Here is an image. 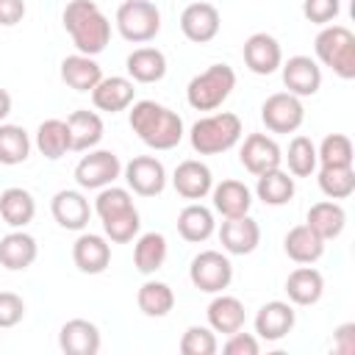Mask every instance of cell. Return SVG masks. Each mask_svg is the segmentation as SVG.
I'll return each instance as SVG.
<instances>
[{
	"label": "cell",
	"mask_w": 355,
	"mask_h": 355,
	"mask_svg": "<svg viewBox=\"0 0 355 355\" xmlns=\"http://www.w3.org/2000/svg\"><path fill=\"white\" fill-rule=\"evenodd\" d=\"M128 122L150 150H172L183 139V119L155 100H136L130 105Z\"/></svg>",
	"instance_id": "6da1fadb"
},
{
	"label": "cell",
	"mask_w": 355,
	"mask_h": 355,
	"mask_svg": "<svg viewBox=\"0 0 355 355\" xmlns=\"http://www.w3.org/2000/svg\"><path fill=\"white\" fill-rule=\"evenodd\" d=\"M64 31L83 55H100L111 39V22L94 0H69L64 14Z\"/></svg>",
	"instance_id": "7a4b0ae2"
},
{
	"label": "cell",
	"mask_w": 355,
	"mask_h": 355,
	"mask_svg": "<svg viewBox=\"0 0 355 355\" xmlns=\"http://www.w3.org/2000/svg\"><path fill=\"white\" fill-rule=\"evenodd\" d=\"M241 139V119L233 111H216L197 119L189 130L191 150L200 155H219L236 147Z\"/></svg>",
	"instance_id": "3957f363"
},
{
	"label": "cell",
	"mask_w": 355,
	"mask_h": 355,
	"mask_svg": "<svg viewBox=\"0 0 355 355\" xmlns=\"http://www.w3.org/2000/svg\"><path fill=\"white\" fill-rule=\"evenodd\" d=\"M313 50L316 58L330 67L338 78H355V33L347 25H324L313 39Z\"/></svg>",
	"instance_id": "277c9868"
},
{
	"label": "cell",
	"mask_w": 355,
	"mask_h": 355,
	"mask_svg": "<svg viewBox=\"0 0 355 355\" xmlns=\"http://www.w3.org/2000/svg\"><path fill=\"white\" fill-rule=\"evenodd\" d=\"M236 89V72L230 64H211L194 75L186 86V100L194 111H216Z\"/></svg>",
	"instance_id": "5b68a950"
},
{
	"label": "cell",
	"mask_w": 355,
	"mask_h": 355,
	"mask_svg": "<svg viewBox=\"0 0 355 355\" xmlns=\"http://www.w3.org/2000/svg\"><path fill=\"white\" fill-rule=\"evenodd\" d=\"M116 31L125 42L144 44L158 36L161 31V11L150 0H125L116 8Z\"/></svg>",
	"instance_id": "8992f818"
},
{
	"label": "cell",
	"mask_w": 355,
	"mask_h": 355,
	"mask_svg": "<svg viewBox=\"0 0 355 355\" xmlns=\"http://www.w3.org/2000/svg\"><path fill=\"white\" fill-rule=\"evenodd\" d=\"M189 280H191L194 288H200L205 294H219L233 280V263L219 250H202V252H197L191 258Z\"/></svg>",
	"instance_id": "52a82bcc"
},
{
	"label": "cell",
	"mask_w": 355,
	"mask_h": 355,
	"mask_svg": "<svg viewBox=\"0 0 355 355\" xmlns=\"http://www.w3.org/2000/svg\"><path fill=\"white\" fill-rule=\"evenodd\" d=\"M261 119H263L266 130H272V133H294V130H300V125L305 122L302 97H297L291 92L269 94L263 100V105H261Z\"/></svg>",
	"instance_id": "ba28073f"
},
{
	"label": "cell",
	"mask_w": 355,
	"mask_h": 355,
	"mask_svg": "<svg viewBox=\"0 0 355 355\" xmlns=\"http://www.w3.org/2000/svg\"><path fill=\"white\" fill-rule=\"evenodd\" d=\"M119 175H122V164H119L116 153H111V150H89V155H83L75 166L78 186L89 189V191H100V189L111 186Z\"/></svg>",
	"instance_id": "9c48e42d"
},
{
	"label": "cell",
	"mask_w": 355,
	"mask_h": 355,
	"mask_svg": "<svg viewBox=\"0 0 355 355\" xmlns=\"http://www.w3.org/2000/svg\"><path fill=\"white\" fill-rule=\"evenodd\" d=\"M125 183L139 197H155L166 189V169L155 155H136L122 166Z\"/></svg>",
	"instance_id": "30bf717a"
},
{
	"label": "cell",
	"mask_w": 355,
	"mask_h": 355,
	"mask_svg": "<svg viewBox=\"0 0 355 355\" xmlns=\"http://www.w3.org/2000/svg\"><path fill=\"white\" fill-rule=\"evenodd\" d=\"M239 161L250 175H263L269 169H277L283 164V150L280 144L266 136V133H250L239 150Z\"/></svg>",
	"instance_id": "8fae6325"
},
{
	"label": "cell",
	"mask_w": 355,
	"mask_h": 355,
	"mask_svg": "<svg viewBox=\"0 0 355 355\" xmlns=\"http://www.w3.org/2000/svg\"><path fill=\"white\" fill-rule=\"evenodd\" d=\"M222 28V17H219V8L211 6V3H189L180 14V31L189 42L194 44H205L211 39H216Z\"/></svg>",
	"instance_id": "7c38bea8"
},
{
	"label": "cell",
	"mask_w": 355,
	"mask_h": 355,
	"mask_svg": "<svg viewBox=\"0 0 355 355\" xmlns=\"http://www.w3.org/2000/svg\"><path fill=\"white\" fill-rule=\"evenodd\" d=\"M241 55H244V64L250 72L255 75H272L280 69L283 64V50H280V42L272 36V33H252L247 36L244 47H241Z\"/></svg>",
	"instance_id": "4fadbf2b"
},
{
	"label": "cell",
	"mask_w": 355,
	"mask_h": 355,
	"mask_svg": "<svg viewBox=\"0 0 355 355\" xmlns=\"http://www.w3.org/2000/svg\"><path fill=\"white\" fill-rule=\"evenodd\" d=\"M286 92L297 97H313L322 89V67L311 55H291L280 64Z\"/></svg>",
	"instance_id": "5bb4252c"
},
{
	"label": "cell",
	"mask_w": 355,
	"mask_h": 355,
	"mask_svg": "<svg viewBox=\"0 0 355 355\" xmlns=\"http://www.w3.org/2000/svg\"><path fill=\"white\" fill-rule=\"evenodd\" d=\"M172 186H175V191H178L183 200L197 202V200H202V197L211 194V189H214V175H211L208 164H202V161H197V158H186V161H180V164L175 166V172H172Z\"/></svg>",
	"instance_id": "9a60e30c"
},
{
	"label": "cell",
	"mask_w": 355,
	"mask_h": 355,
	"mask_svg": "<svg viewBox=\"0 0 355 355\" xmlns=\"http://www.w3.org/2000/svg\"><path fill=\"white\" fill-rule=\"evenodd\" d=\"M219 241H222V250L230 255H250L261 244V225L250 214L230 216L219 227Z\"/></svg>",
	"instance_id": "2e32d148"
},
{
	"label": "cell",
	"mask_w": 355,
	"mask_h": 355,
	"mask_svg": "<svg viewBox=\"0 0 355 355\" xmlns=\"http://www.w3.org/2000/svg\"><path fill=\"white\" fill-rule=\"evenodd\" d=\"M294 322H297V313L291 302H283V300L263 302L255 313V336L261 341H280L294 330Z\"/></svg>",
	"instance_id": "e0dca14e"
},
{
	"label": "cell",
	"mask_w": 355,
	"mask_h": 355,
	"mask_svg": "<svg viewBox=\"0 0 355 355\" xmlns=\"http://www.w3.org/2000/svg\"><path fill=\"white\" fill-rule=\"evenodd\" d=\"M50 211H53V219L64 230H83L89 225V216H92V205L83 197V191H78V189L55 191L50 200Z\"/></svg>",
	"instance_id": "ac0fdd59"
},
{
	"label": "cell",
	"mask_w": 355,
	"mask_h": 355,
	"mask_svg": "<svg viewBox=\"0 0 355 355\" xmlns=\"http://www.w3.org/2000/svg\"><path fill=\"white\" fill-rule=\"evenodd\" d=\"M72 261L83 275H100L111 263V241L100 233H80L72 244Z\"/></svg>",
	"instance_id": "d6986e66"
},
{
	"label": "cell",
	"mask_w": 355,
	"mask_h": 355,
	"mask_svg": "<svg viewBox=\"0 0 355 355\" xmlns=\"http://www.w3.org/2000/svg\"><path fill=\"white\" fill-rule=\"evenodd\" d=\"M100 344V327L89 319H69L58 330V347L67 355H97Z\"/></svg>",
	"instance_id": "ffe728a7"
},
{
	"label": "cell",
	"mask_w": 355,
	"mask_h": 355,
	"mask_svg": "<svg viewBox=\"0 0 355 355\" xmlns=\"http://www.w3.org/2000/svg\"><path fill=\"white\" fill-rule=\"evenodd\" d=\"M133 97H136V89H133V80L130 78H122V75H111V78H103L94 89H92V103L97 111H105V114H116V111H125L133 105Z\"/></svg>",
	"instance_id": "44dd1931"
},
{
	"label": "cell",
	"mask_w": 355,
	"mask_h": 355,
	"mask_svg": "<svg viewBox=\"0 0 355 355\" xmlns=\"http://www.w3.org/2000/svg\"><path fill=\"white\" fill-rule=\"evenodd\" d=\"M39 255V244L31 233H25L22 227L19 230H11L0 239V266L8 269V272H22L28 269Z\"/></svg>",
	"instance_id": "7402d4cb"
},
{
	"label": "cell",
	"mask_w": 355,
	"mask_h": 355,
	"mask_svg": "<svg viewBox=\"0 0 355 355\" xmlns=\"http://www.w3.org/2000/svg\"><path fill=\"white\" fill-rule=\"evenodd\" d=\"M286 294H288V302H294V305H316L324 294L322 272L313 269L311 263H300L286 277Z\"/></svg>",
	"instance_id": "603a6c76"
},
{
	"label": "cell",
	"mask_w": 355,
	"mask_h": 355,
	"mask_svg": "<svg viewBox=\"0 0 355 355\" xmlns=\"http://www.w3.org/2000/svg\"><path fill=\"white\" fill-rule=\"evenodd\" d=\"M205 313H208V327L214 333H225V336L241 330L244 322H247L244 302L239 297H230V294H222V291L208 302V311Z\"/></svg>",
	"instance_id": "cb8c5ba5"
},
{
	"label": "cell",
	"mask_w": 355,
	"mask_h": 355,
	"mask_svg": "<svg viewBox=\"0 0 355 355\" xmlns=\"http://www.w3.org/2000/svg\"><path fill=\"white\" fill-rule=\"evenodd\" d=\"M67 128H69V144H72L75 153L94 150L100 144V139H103V130H105L100 114L97 111H86V108L72 111L67 116Z\"/></svg>",
	"instance_id": "d4e9b609"
},
{
	"label": "cell",
	"mask_w": 355,
	"mask_h": 355,
	"mask_svg": "<svg viewBox=\"0 0 355 355\" xmlns=\"http://www.w3.org/2000/svg\"><path fill=\"white\" fill-rule=\"evenodd\" d=\"M305 225L324 241L330 239H338L347 227V211L336 202V200H322V202H313L308 208V216H305Z\"/></svg>",
	"instance_id": "484cf974"
},
{
	"label": "cell",
	"mask_w": 355,
	"mask_h": 355,
	"mask_svg": "<svg viewBox=\"0 0 355 355\" xmlns=\"http://www.w3.org/2000/svg\"><path fill=\"white\" fill-rule=\"evenodd\" d=\"M61 80L75 92H92L103 80V69L94 61V55L75 53L61 61Z\"/></svg>",
	"instance_id": "4316f807"
},
{
	"label": "cell",
	"mask_w": 355,
	"mask_h": 355,
	"mask_svg": "<svg viewBox=\"0 0 355 355\" xmlns=\"http://www.w3.org/2000/svg\"><path fill=\"white\" fill-rule=\"evenodd\" d=\"M211 197H214V208H216L225 219H230V216H244V214H250V208H252V191H250L241 180H233V178L216 183V186L211 189Z\"/></svg>",
	"instance_id": "83f0119b"
},
{
	"label": "cell",
	"mask_w": 355,
	"mask_h": 355,
	"mask_svg": "<svg viewBox=\"0 0 355 355\" xmlns=\"http://www.w3.org/2000/svg\"><path fill=\"white\" fill-rule=\"evenodd\" d=\"M216 230V219L214 211L205 208L202 202H189L180 214H178V233L183 241L189 244H200L205 239H211Z\"/></svg>",
	"instance_id": "f1b7e54d"
},
{
	"label": "cell",
	"mask_w": 355,
	"mask_h": 355,
	"mask_svg": "<svg viewBox=\"0 0 355 355\" xmlns=\"http://www.w3.org/2000/svg\"><path fill=\"white\" fill-rule=\"evenodd\" d=\"M33 216H36V200H33V194L28 189L11 186V189H6L0 194V219L8 227L19 230V227L31 225Z\"/></svg>",
	"instance_id": "f546056e"
},
{
	"label": "cell",
	"mask_w": 355,
	"mask_h": 355,
	"mask_svg": "<svg viewBox=\"0 0 355 355\" xmlns=\"http://www.w3.org/2000/svg\"><path fill=\"white\" fill-rule=\"evenodd\" d=\"M125 69L133 83H158L166 75V55L158 47H136L128 55Z\"/></svg>",
	"instance_id": "4dcf8cb0"
},
{
	"label": "cell",
	"mask_w": 355,
	"mask_h": 355,
	"mask_svg": "<svg viewBox=\"0 0 355 355\" xmlns=\"http://www.w3.org/2000/svg\"><path fill=\"white\" fill-rule=\"evenodd\" d=\"M324 244L308 225H294L283 239V250L294 263H316L324 255Z\"/></svg>",
	"instance_id": "1f68e13d"
},
{
	"label": "cell",
	"mask_w": 355,
	"mask_h": 355,
	"mask_svg": "<svg viewBox=\"0 0 355 355\" xmlns=\"http://www.w3.org/2000/svg\"><path fill=\"white\" fill-rule=\"evenodd\" d=\"M297 186H294V178L291 172H283L280 166L277 169H269L263 175H258V183H255V194L263 205H272V208H280L286 202H291Z\"/></svg>",
	"instance_id": "d6a6232c"
},
{
	"label": "cell",
	"mask_w": 355,
	"mask_h": 355,
	"mask_svg": "<svg viewBox=\"0 0 355 355\" xmlns=\"http://www.w3.org/2000/svg\"><path fill=\"white\" fill-rule=\"evenodd\" d=\"M166 252H169V247H166L164 233H155V230L153 233H141L136 239V244H133V266L141 275H153V272H158L164 266Z\"/></svg>",
	"instance_id": "836d02e7"
},
{
	"label": "cell",
	"mask_w": 355,
	"mask_h": 355,
	"mask_svg": "<svg viewBox=\"0 0 355 355\" xmlns=\"http://www.w3.org/2000/svg\"><path fill=\"white\" fill-rule=\"evenodd\" d=\"M36 147L44 158L55 161L61 155H67L72 150L69 144V128H67V119H44L39 128H36Z\"/></svg>",
	"instance_id": "e575fe53"
},
{
	"label": "cell",
	"mask_w": 355,
	"mask_h": 355,
	"mask_svg": "<svg viewBox=\"0 0 355 355\" xmlns=\"http://www.w3.org/2000/svg\"><path fill=\"white\" fill-rule=\"evenodd\" d=\"M136 305H139V311L144 316L161 319V316H166L175 308V291L166 283H161V280H147V283L139 286Z\"/></svg>",
	"instance_id": "d590c367"
},
{
	"label": "cell",
	"mask_w": 355,
	"mask_h": 355,
	"mask_svg": "<svg viewBox=\"0 0 355 355\" xmlns=\"http://www.w3.org/2000/svg\"><path fill=\"white\" fill-rule=\"evenodd\" d=\"M31 155V136L19 125L0 122V164L17 166L25 164Z\"/></svg>",
	"instance_id": "8d00e7d4"
},
{
	"label": "cell",
	"mask_w": 355,
	"mask_h": 355,
	"mask_svg": "<svg viewBox=\"0 0 355 355\" xmlns=\"http://www.w3.org/2000/svg\"><path fill=\"white\" fill-rule=\"evenodd\" d=\"M286 164H288V172L294 178H311L319 166V158H316V144L308 139V136H294L288 141V150H286Z\"/></svg>",
	"instance_id": "74e56055"
},
{
	"label": "cell",
	"mask_w": 355,
	"mask_h": 355,
	"mask_svg": "<svg viewBox=\"0 0 355 355\" xmlns=\"http://www.w3.org/2000/svg\"><path fill=\"white\" fill-rule=\"evenodd\" d=\"M319 189L330 200H347L355 191V169L352 166H319Z\"/></svg>",
	"instance_id": "f35d334b"
},
{
	"label": "cell",
	"mask_w": 355,
	"mask_h": 355,
	"mask_svg": "<svg viewBox=\"0 0 355 355\" xmlns=\"http://www.w3.org/2000/svg\"><path fill=\"white\" fill-rule=\"evenodd\" d=\"M316 158H319V166H352L355 161L352 139L347 133H327L316 147Z\"/></svg>",
	"instance_id": "ab89813d"
},
{
	"label": "cell",
	"mask_w": 355,
	"mask_h": 355,
	"mask_svg": "<svg viewBox=\"0 0 355 355\" xmlns=\"http://www.w3.org/2000/svg\"><path fill=\"white\" fill-rule=\"evenodd\" d=\"M103 222V236L114 244H128L139 236V227H141V219H139V211L136 205L122 211V214H114V216H105L100 219Z\"/></svg>",
	"instance_id": "60d3db41"
},
{
	"label": "cell",
	"mask_w": 355,
	"mask_h": 355,
	"mask_svg": "<svg viewBox=\"0 0 355 355\" xmlns=\"http://www.w3.org/2000/svg\"><path fill=\"white\" fill-rule=\"evenodd\" d=\"M216 349H219V341H216V333L211 327L191 324L180 336V352L183 355H214Z\"/></svg>",
	"instance_id": "b9f144b4"
},
{
	"label": "cell",
	"mask_w": 355,
	"mask_h": 355,
	"mask_svg": "<svg viewBox=\"0 0 355 355\" xmlns=\"http://www.w3.org/2000/svg\"><path fill=\"white\" fill-rule=\"evenodd\" d=\"M128 208H133V197H130L128 189H119V186L111 183V186H105V189L97 191L94 214H97L100 219L114 216V214H122V211H128Z\"/></svg>",
	"instance_id": "7bdbcfd3"
},
{
	"label": "cell",
	"mask_w": 355,
	"mask_h": 355,
	"mask_svg": "<svg viewBox=\"0 0 355 355\" xmlns=\"http://www.w3.org/2000/svg\"><path fill=\"white\" fill-rule=\"evenodd\" d=\"M341 14V0H302V17L313 25H330Z\"/></svg>",
	"instance_id": "ee69618b"
},
{
	"label": "cell",
	"mask_w": 355,
	"mask_h": 355,
	"mask_svg": "<svg viewBox=\"0 0 355 355\" xmlns=\"http://www.w3.org/2000/svg\"><path fill=\"white\" fill-rule=\"evenodd\" d=\"M25 319V302L14 291H0V330L17 327Z\"/></svg>",
	"instance_id": "f6af8a7d"
},
{
	"label": "cell",
	"mask_w": 355,
	"mask_h": 355,
	"mask_svg": "<svg viewBox=\"0 0 355 355\" xmlns=\"http://www.w3.org/2000/svg\"><path fill=\"white\" fill-rule=\"evenodd\" d=\"M222 349H225V355H258L261 341H258L255 333H241V330H236V333L227 336V341L222 344Z\"/></svg>",
	"instance_id": "bcb514c9"
},
{
	"label": "cell",
	"mask_w": 355,
	"mask_h": 355,
	"mask_svg": "<svg viewBox=\"0 0 355 355\" xmlns=\"http://www.w3.org/2000/svg\"><path fill=\"white\" fill-rule=\"evenodd\" d=\"M333 349L341 352V355H352L355 352V324L352 322H344L336 327L333 333Z\"/></svg>",
	"instance_id": "7dc6e473"
},
{
	"label": "cell",
	"mask_w": 355,
	"mask_h": 355,
	"mask_svg": "<svg viewBox=\"0 0 355 355\" xmlns=\"http://www.w3.org/2000/svg\"><path fill=\"white\" fill-rule=\"evenodd\" d=\"M22 17H25V0H0V25L3 28L22 22Z\"/></svg>",
	"instance_id": "c3c4849f"
},
{
	"label": "cell",
	"mask_w": 355,
	"mask_h": 355,
	"mask_svg": "<svg viewBox=\"0 0 355 355\" xmlns=\"http://www.w3.org/2000/svg\"><path fill=\"white\" fill-rule=\"evenodd\" d=\"M11 114V94L6 89H0V122Z\"/></svg>",
	"instance_id": "681fc988"
}]
</instances>
